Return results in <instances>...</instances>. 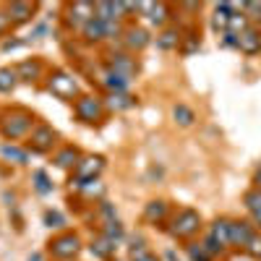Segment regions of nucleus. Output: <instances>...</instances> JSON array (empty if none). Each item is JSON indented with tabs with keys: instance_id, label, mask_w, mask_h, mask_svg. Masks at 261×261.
<instances>
[{
	"instance_id": "nucleus-18",
	"label": "nucleus",
	"mask_w": 261,
	"mask_h": 261,
	"mask_svg": "<svg viewBox=\"0 0 261 261\" xmlns=\"http://www.w3.org/2000/svg\"><path fill=\"white\" fill-rule=\"evenodd\" d=\"M230 225H232L230 220H217V222L212 225V232H209V235H212V238H214V241L220 243L222 248L230 243Z\"/></svg>"
},
{
	"instance_id": "nucleus-42",
	"label": "nucleus",
	"mask_w": 261,
	"mask_h": 261,
	"mask_svg": "<svg viewBox=\"0 0 261 261\" xmlns=\"http://www.w3.org/2000/svg\"><path fill=\"white\" fill-rule=\"evenodd\" d=\"M253 183H256V188H258V191H261V167H258V170H256V178H253Z\"/></svg>"
},
{
	"instance_id": "nucleus-2",
	"label": "nucleus",
	"mask_w": 261,
	"mask_h": 261,
	"mask_svg": "<svg viewBox=\"0 0 261 261\" xmlns=\"http://www.w3.org/2000/svg\"><path fill=\"white\" fill-rule=\"evenodd\" d=\"M199 227H201V217H199V212H193V209H180L178 217L172 220L170 232L175 235V238H188V235H193Z\"/></svg>"
},
{
	"instance_id": "nucleus-24",
	"label": "nucleus",
	"mask_w": 261,
	"mask_h": 261,
	"mask_svg": "<svg viewBox=\"0 0 261 261\" xmlns=\"http://www.w3.org/2000/svg\"><path fill=\"white\" fill-rule=\"evenodd\" d=\"M165 21H167V6L165 3H154L149 11V24L151 27H165Z\"/></svg>"
},
{
	"instance_id": "nucleus-29",
	"label": "nucleus",
	"mask_w": 261,
	"mask_h": 261,
	"mask_svg": "<svg viewBox=\"0 0 261 261\" xmlns=\"http://www.w3.org/2000/svg\"><path fill=\"white\" fill-rule=\"evenodd\" d=\"M32 180H34V188H37L39 193H50V191H53V183H50V178H47L42 170H37V172H34V178H32Z\"/></svg>"
},
{
	"instance_id": "nucleus-8",
	"label": "nucleus",
	"mask_w": 261,
	"mask_h": 261,
	"mask_svg": "<svg viewBox=\"0 0 261 261\" xmlns=\"http://www.w3.org/2000/svg\"><path fill=\"white\" fill-rule=\"evenodd\" d=\"M110 71L125 76V79H134L136 73V60L130 58V55H123V53H113L110 55Z\"/></svg>"
},
{
	"instance_id": "nucleus-40",
	"label": "nucleus",
	"mask_w": 261,
	"mask_h": 261,
	"mask_svg": "<svg viewBox=\"0 0 261 261\" xmlns=\"http://www.w3.org/2000/svg\"><path fill=\"white\" fill-rule=\"evenodd\" d=\"M225 45H227V47H238V34L225 32Z\"/></svg>"
},
{
	"instance_id": "nucleus-43",
	"label": "nucleus",
	"mask_w": 261,
	"mask_h": 261,
	"mask_svg": "<svg viewBox=\"0 0 261 261\" xmlns=\"http://www.w3.org/2000/svg\"><path fill=\"white\" fill-rule=\"evenodd\" d=\"M253 220H256V225L261 227V212H258V214H253Z\"/></svg>"
},
{
	"instance_id": "nucleus-26",
	"label": "nucleus",
	"mask_w": 261,
	"mask_h": 261,
	"mask_svg": "<svg viewBox=\"0 0 261 261\" xmlns=\"http://www.w3.org/2000/svg\"><path fill=\"white\" fill-rule=\"evenodd\" d=\"M178 42H180L178 32H175V29H167V32H162V37L157 39V45H160L162 50H172V47H178Z\"/></svg>"
},
{
	"instance_id": "nucleus-13",
	"label": "nucleus",
	"mask_w": 261,
	"mask_h": 261,
	"mask_svg": "<svg viewBox=\"0 0 261 261\" xmlns=\"http://www.w3.org/2000/svg\"><path fill=\"white\" fill-rule=\"evenodd\" d=\"M251 238H253V230H251L248 222H232V225H230V243H235V246H248Z\"/></svg>"
},
{
	"instance_id": "nucleus-30",
	"label": "nucleus",
	"mask_w": 261,
	"mask_h": 261,
	"mask_svg": "<svg viewBox=\"0 0 261 261\" xmlns=\"http://www.w3.org/2000/svg\"><path fill=\"white\" fill-rule=\"evenodd\" d=\"M107 241H113L115 246H118V241L123 238V227H120V222L115 220V222H110V225H105V232H102Z\"/></svg>"
},
{
	"instance_id": "nucleus-11",
	"label": "nucleus",
	"mask_w": 261,
	"mask_h": 261,
	"mask_svg": "<svg viewBox=\"0 0 261 261\" xmlns=\"http://www.w3.org/2000/svg\"><path fill=\"white\" fill-rule=\"evenodd\" d=\"M123 42H125V47L128 50H144L146 45H149V34L144 32V29H139V27H130V29H125L123 32Z\"/></svg>"
},
{
	"instance_id": "nucleus-35",
	"label": "nucleus",
	"mask_w": 261,
	"mask_h": 261,
	"mask_svg": "<svg viewBox=\"0 0 261 261\" xmlns=\"http://www.w3.org/2000/svg\"><path fill=\"white\" fill-rule=\"evenodd\" d=\"M149 253V248L144 246V241H139V243H134V246H130V258H141V256H146Z\"/></svg>"
},
{
	"instance_id": "nucleus-6",
	"label": "nucleus",
	"mask_w": 261,
	"mask_h": 261,
	"mask_svg": "<svg viewBox=\"0 0 261 261\" xmlns=\"http://www.w3.org/2000/svg\"><path fill=\"white\" fill-rule=\"evenodd\" d=\"M55 139H58L55 128H50V125H45V123L34 125V128H32V136H29L34 151H47V149H53Z\"/></svg>"
},
{
	"instance_id": "nucleus-36",
	"label": "nucleus",
	"mask_w": 261,
	"mask_h": 261,
	"mask_svg": "<svg viewBox=\"0 0 261 261\" xmlns=\"http://www.w3.org/2000/svg\"><path fill=\"white\" fill-rule=\"evenodd\" d=\"M204 251H206L209 256H214V253H220V251H222V246H220V243H217V241H214V238L209 235V238H206V241H204Z\"/></svg>"
},
{
	"instance_id": "nucleus-12",
	"label": "nucleus",
	"mask_w": 261,
	"mask_h": 261,
	"mask_svg": "<svg viewBox=\"0 0 261 261\" xmlns=\"http://www.w3.org/2000/svg\"><path fill=\"white\" fill-rule=\"evenodd\" d=\"M238 50H243V53H248V55L258 53V50H261V34H258L256 29H246L241 37H238Z\"/></svg>"
},
{
	"instance_id": "nucleus-19",
	"label": "nucleus",
	"mask_w": 261,
	"mask_h": 261,
	"mask_svg": "<svg viewBox=\"0 0 261 261\" xmlns=\"http://www.w3.org/2000/svg\"><path fill=\"white\" fill-rule=\"evenodd\" d=\"M134 105H136V99L125 92H110V97H107V107L110 110H128Z\"/></svg>"
},
{
	"instance_id": "nucleus-15",
	"label": "nucleus",
	"mask_w": 261,
	"mask_h": 261,
	"mask_svg": "<svg viewBox=\"0 0 261 261\" xmlns=\"http://www.w3.org/2000/svg\"><path fill=\"white\" fill-rule=\"evenodd\" d=\"M55 165H58L60 170H71V167H76V165H79V149H73V146H63L58 154H55Z\"/></svg>"
},
{
	"instance_id": "nucleus-28",
	"label": "nucleus",
	"mask_w": 261,
	"mask_h": 261,
	"mask_svg": "<svg viewBox=\"0 0 261 261\" xmlns=\"http://www.w3.org/2000/svg\"><path fill=\"white\" fill-rule=\"evenodd\" d=\"M246 29H248V21H246V16H241V13L230 16V24H227V32H230V34H238V37H241Z\"/></svg>"
},
{
	"instance_id": "nucleus-25",
	"label": "nucleus",
	"mask_w": 261,
	"mask_h": 261,
	"mask_svg": "<svg viewBox=\"0 0 261 261\" xmlns=\"http://www.w3.org/2000/svg\"><path fill=\"white\" fill-rule=\"evenodd\" d=\"M172 118H175L180 125H191L193 123V110L188 105H175L172 107Z\"/></svg>"
},
{
	"instance_id": "nucleus-38",
	"label": "nucleus",
	"mask_w": 261,
	"mask_h": 261,
	"mask_svg": "<svg viewBox=\"0 0 261 261\" xmlns=\"http://www.w3.org/2000/svg\"><path fill=\"white\" fill-rule=\"evenodd\" d=\"M8 29H11V16L6 11H0V37H3Z\"/></svg>"
},
{
	"instance_id": "nucleus-16",
	"label": "nucleus",
	"mask_w": 261,
	"mask_h": 261,
	"mask_svg": "<svg viewBox=\"0 0 261 261\" xmlns=\"http://www.w3.org/2000/svg\"><path fill=\"white\" fill-rule=\"evenodd\" d=\"M115 248H118V246H115L113 241H107V238H105V235H99V238H97V241H94V243L89 246V251H92V256H97V258H102V261H107V258H110V256L115 253Z\"/></svg>"
},
{
	"instance_id": "nucleus-27",
	"label": "nucleus",
	"mask_w": 261,
	"mask_h": 261,
	"mask_svg": "<svg viewBox=\"0 0 261 261\" xmlns=\"http://www.w3.org/2000/svg\"><path fill=\"white\" fill-rule=\"evenodd\" d=\"M243 201H246V206H248L251 214H258V212H261V191H258V188L248 191V193L243 196Z\"/></svg>"
},
{
	"instance_id": "nucleus-1",
	"label": "nucleus",
	"mask_w": 261,
	"mask_h": 261,
	"mask_svg": "<svg viewBox=\"0 0 261 261\" xmlns=\"http://www.w3.org/2000/svg\"><path fill=\"white\" fill-rule=\"evenodd\" d=\"M32 123H34V118H32L29 113L16 110V113H11V115L3 120V125H0V134H3L6 139H21V136H27L29 130H32Z\"/></svg>"
},
{
	"instance_id": "nucleus-20",
	"label": "nucleus",
	"mask_w": 261,
	"mask_h": 261,
	"mask_svg": "<svg viewBox=\"0 0 261 261\" xmlns=\"http://www.w3.org/2000/svg\"><path fill=\"white\" fill-rule=\"evenodd\" d=\"M16 73H18L21 81H34V79L42 73V65H39L37 60H24V63L16 68Z\"/></svg>"
},
{
	"instance_id": "nucleus-32",
	"label": "nucleus",
	"mask_w": 261,
	"mask_h": 261,
	"mask_svg": "<svg viewBox=\"0 0 261 261\" xmlns=\"http://www.w3.org/2000/svg\"><path fill=\"white\" fill-rule=\"evenodd\" d=\"M227 24H230V16L227 13H222V11H214V18H212V27L214 29H227Z\"/></svg>"
},
{
	"instance_id": "nucleus-7",
	"label": "nucleus",
	"mask_w": 261,
	"mask_h": 261,
	"mask_svg": "<svg viewBox=\"0 0 261 261\" xmlns=\"http://www.w3.org/2000/svg\"><path fill=\"white\" fill-rule=\"evenodd\" d=\"M89 18H94V6L92 3H73L68 8V24L73 29H84V24Z\"/></svg>"
},
{
	"instance_id": "nucleus-14",
	"label": "nucleus",
	"mask_w": 261,
	"mask_h": 261,
	"mask_svg": "<svg viewBox=\"0 0 261 261\" xmlns=\"http://www.w3.org/2000/svg\"><path fill=\"white\" fill-rule=\"evenodd\" d=\"M81 34H84V39L86 42H99V39H105V21L102 18H89L84 24V29H81Z\"/></svg>"
},
{
	"instance_id": "nucleus-10",
	"label": "nucleus",
	"mask_w": 261,
	"mask_h": 261,
	"mask_svg": "<svg viewBox=\"0 0 261 261\" xmlns=\"http://www.w3.org/2000/svg\"><path fill=\"white\" fill-rule=\"evenodd\" d=\"M6 13L11 16V24H24V21L32 18L34 6L32 3H21V0H13V3L6 6Z\"/></svg>"
},
{
	"instance_id": "nucleus-44",
	"label": "nucleus",
	"mask_w": 261,
	"mask_h": 261,
	"mask_svg": "<svg viewBox=\"0 0 261 261\" xmlns=\"http://www.w3.org/2000/svg\"><path fill=\"white\" fill-rule=\"evenodd\" d=\"M29 261H42V256H39V253H34V256H32Z\"/></svg>"
},
{
	"instance_id": "nucleus-3",
	"label": "nucleus",
	"mask_w": 261,
	"mask_h": 261,
	"mask_svg": "<svg viewBox=\"0 0 261 261\" xmlns=\"http://www.w3.org/2000/svg\"><path fill=\"white\" fill-rule=\"evenodd\" d=\"M79 251H81V241H79V235H73V232H63L50 243V253L55 258H60V261L73 258Z\"/></svg>"
},
{
	"instance_id": "nucleus-21",
	"label": "nucleus",
	"mask_w": 261,
	"mask_h": 261,
	"mask_svg": "<svg viewBox=\"0 0 261 261\" xmlns=\"http://www.w3.org/2000/svg\"><path fill=\"white\" fill-rule=\"evenodd\" d=\"M16 84H18V73L16 68H0V92L8 94L16 89Z\"/></svg>"
},
{
	"instance_id": "nucleus-23",
	"label": "nucleus",
	"mask_w": 261,
	"mask_h": 261,
	"mask_svg": "<svg viewBox=\"0 0 261 261\" xmlns=\"http://www.w3.org/2000/svg\"><path fill=\"white\" fill-rule=\"evenodd\" d=\"M165 214H167V204H165V201H151V204H146V209H144V217H146L149 222H160Z\"/></svg>"
},
{
	"instance_id": "nucleus-31",
	"label": "nucleus",
	"mask_w": 261,
	"mask_h": 261,
	"mask_svg": "<svg viewBox=\"0 0 261 261\" xmlns=\"http://www.w3.org/2000/svg\"><path fill=\"white\" fill-rule=\"evenodd\" d=\"M120 34H123V29L118 21H105V39H118Z\"/></svg>"
},
{
	"instance_id": "nucleus-34",
	"label": "nucleus",
	"mask_w": 261,
	"mask_h": 261,
	"mask_svg": "<svg viewBox=\"0 0 261 261\" xmlns=\"http://www.w3.org/2000/svg\"><path fill=\"white\" fill-rule=\"evenodd\" d=\"M99 212H102V217L107 220V225L118 220V217H115V209H113V204H107V201H102V204H99Z\"/></svg>"
},
{
	"instance_id": "nucleus-9",
	"label": "nucleus",
	"mask_w": 261,
	"mask_h": 261,
	"mask_svg": "<svg viewBox=\"0 0 261 261\" xmlns=\"http://www.w3.org/2000/svg\"><path fill=\"white\" fill-rule=\"evenodd\" d=\"M102 167H105V160L102 157H84L76 165V175L84 178V180H92V178H97L99 172H102Z\"/></svg>"
},
{
	"instance_id": "nucleus-17",
	"label": "nucleus",
	"mask_w": 261,
	"mask_h": 261,
	"mask_svg": "<svg viewBox=\"0 0 261 261\" xmlns=\"http://www.w3.org/2000/svg\"><path fill=\"white\" fill-rule=\"evenodd\" d=\"M105 86H107V89H110V92H125L128 89V86H130V79H125V76H120V73H115V71H110V68H107L105 71Z\"/></svg>"
},
{
	"instance_id": "nucleus-4",
	"label": "nucleus",
	"mask_w": 261,
	"mask_h": 261,
	"mask_svg": "<svg viewBox=\"0 0 261 261\" xmlns=\"http://www.w3.org/2000/svg\"><path fill=\"white\" fill-rule=\"evenodd\" d=\"M47 89L60 99H73L79 94V84L68 73H53L50 81H47Z\"/></svg>"
},
{
	"instance_id": "nucleus-33",
	"label": "nucleus",
	"mask_w": 261,
	"mask_h": 261,
	"mask_svg": "<svg viewBox=\"0 0 261 261\" xmlns=\"http://www.w3.org/2000/svg\"><path fill=\"white\" fill-rule=\"evenodd\" d=\"M188 256L191 261H209V253L204 251V246H188Z\"/></svg>"
},
{
	"instance_id": "nucleus-41",
	"label": "nucleus",
	"mask_w": 261,
	"mask_h": 261,
	"mask_svg": "<svg viewBox=\"0 0 261 261\" xmlns=\"http://www.w3.org/2000/svg\"><path fill=\"white\" fill-rule=\"evenodd\" d=\"M136 261H160V258H157L154 253H151V251H149L146 256H141V258H136Z\"/></svg>"
},
{
	"instance_id": "nucleus-37",
	"label": "nucleus",
	"mask_w": 261,
	"mask_h": 261,
	"mask_svg": "<svg viewBox=\"0 0 261 261\" xmlns=\"http://www.w3.org/2000/svg\"><path fill=\"white\" fill-rule=\"evenodd\" d=\"M45 220H47V225H50V227H63V217H60L58 212H47Z\"/></svg>"
},
{
	"instance_id": "nucleus-22",
	"label": "nucleus",
	"mask_w": 261,
	"mask_h": 261,
	"mask_svg": "<svg viewBox=\"0 0 261 261\" xmlns=\"http://www.w3.org/2000/svg\"><path fill=\"white\" fill-rule=\"evenodd\" d=\"M0 154H3L6 160H11V162L27 165V151L18 149V146H13V144H3V146H0Z\"/></svg>"
},
{
	"instance_id": "nucleus-5",
	"label": "nucleus",
	"mask_w": 261,
	"mask_h": 261,
	"mask_svg": "<svg viewBox=\"0 0 261 261\" xmlns=\"http://www.w3.org/2000/svg\"><path fill=\"white\" fill-rule=\"evenodd\" d=\"M102 110H105V105L102 99L97 97H79L76 99V115L84 120V123H94L102 118Z\"/></svg>"
},
{
	"instance_id": "nucleus-39",
	"label": "nucleus",
	"mask_w": 261,
	"mask_h": 261,
	"mask_svg": "<svg viewBox=\"0 0 261 261\" xmlns=\"http://www.w3.org/2000/svg\"><path fill=\"white\" fill-rule=\"evenodd\" d=\"M248 251H251V253H258V256H261V241H258L256 235L251 238V243H248Z\"/></svg>"
}]
</instances>
